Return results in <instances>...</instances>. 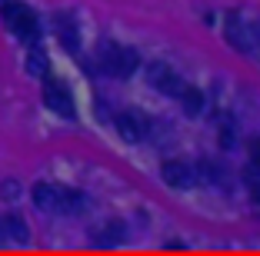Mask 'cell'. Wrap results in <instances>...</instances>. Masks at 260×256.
<instances>
[{"instance_id":"1","label":"cell","mask_w":260,"mask_h":256,"mask_svg":"<svg viewBox=\"0 0 260 256\" xmlns=\"http://www.w3.org/2000/svg\"><path fill=\"white\" fill-rule=\"evenodd\" d=\"M0 17H4V23L10 27V33H14L17 40H27V44L37 40V17L23 7V4L4 0V4H0Z\"/></svg>"},{"instance_id":"2","label":"cell","mask_w":260,"mask_h":256,"mask_svg":"<svg viewBox=\"0 0 260 256\" xmlns=\"http://www.w3.org/2000/svg\"><path fill=\"white\" fill-rule=\"evenodd\" d=\"M137 53L130 50V47H117V44H107L100 50V70L110 77H130L137 70Z\"/></svg>"},{"instance_id":"3","label":"cell","mask_w":260,"mask_h":256,"mask_svg":"<svg viewBox=\"0 0 260 256\" xmlns=\"http://www.w3.org/2000/svg\"><path fill=\"white\" fill-rule=\"evenodd\" d=\"M223 40H227L234 50H240V53H250L253 47H257V33H253V27L244 20L240 14H230L227 20H223Z\"/></svg>"},{"instance_id":"4","label":"cell","mask_w":260,"mask_h":256,"mask_svg":"<svg viewBox=\"0 0 260 256\" xmlns=\"http://www.w3.org/2000/svg\"><path fill=\"white\" fill-rule=\"evenodd\" d=\"M147 80H150V87H157V90L167 93V97H177V93L184 90V80H180L164 60H153L150 67H147Z\"/></svg>"},{"instance_id":"5","label":"cell","mask_w":260,"mask_h":256,"mask_svg":"<svg viewBox=\"0 0 260 256\" xmlns=\"http://www.w3.org/2000/svg\"><path fill=\"white\" fill-rule=\"evenodd\" d=\"M160 176L167 187L174 190H190L193 183H197V173H193V166L184 163V160H167V163L160 166Z\"/></svg>"},{"instance_id":"6","label":"cell","mask_w":260,"mask_h":256,"mask_svg":"<svg viewBox=\"0 0 260 256\" xmlns=\"http://www.w3.org/2000/svg\"><path fill=\"white\" fill-rule=\"evenodd\" d=\"M44 103L54 113H60V117H74V97H70V90L60 80H47L44 83Z\"/></svg>"},{"instance_id":"7","label":"cell","mask_w":260,"mask_h":256,"mask_svg":"<svg viewBox=\"0 0 260 256\" xmlns=\"http://www.w3.org/2000/svg\"><path fill=\"white\" fill-rule=\"evenodd\" d=\"M60 190L63 187H54V183H37V187L30 190L34 206L44 210V213H60Z\"/></svg>"},{"instance_id":"8","label":"cell","mask_w":260,"mask_h":256,"mask_svg":"<svg viewBox=\"0 0 260 256\" xmlns=\"http://www.w3.org/2000/svg\"><path fill=\"white\" fill-rule=\"evenodd\" d=\"M123 236H127V230H123V223L120 220H107L104 226H97L90 233V240H93V246H120L123 243Z\"/></svg>"},{"instance_id":"9","label":"cell","mask_w":260,"mask_h":256,"mask_svg":"<svg viewBox=\"0 0 260 256\" xmlns=\"http://www.w3.org/2000/svg\"><path fill=\"white\" fill-rule=\"evenodd\" d=\"M114 127H117V133H120V140H127V143H140V140H144V123H140L134 113H117Z\"/></svg>"},{"instance_id":"10","label":"cell","mask_w":260,"mask_h":256,"mask_svg":"<svg viewBox=\"0 0 260 256\" xmlns=\"http://www.w3.org/2000/svg\"><path fill=\"white\" fill-rule=\"evenodd\" d=\"M0 233L10 236L14 243H27V240H30V226H27V220H23V216L10 213V216L0 220Z\"/></svg>"},{"instance_id":"11","label":"cell","mask_w":260,"mask_h":256,"mask_svg":"<svg viewBox=\"0 0 260 256\" xmlns=\"http://www.w3.org/2000/svg\"><path fill=\"white\" fill-rule=\"evenodd\" d=\"M54 27H57V37H60V44L67 47V50H77V23L70 20L67 14H57V17H54Z\"/></svg>"},{"instance_id":"12","label":"cell","mask_w":260,"mask_h":256,"mask_svg":"<svg viewBox=\"0 0 260 256\" xmlns=\"http://www.w3.org/2000/svg\"><path fill=\"white\" fill-rule=\"evenodd\" d=\"M177 97H180V103H184L187 117H200V110H204V93H200L197 87H187L184 83V90L177 93Z\"/></svg>"},{"instance_id":"13","label":"cell","mask_w":260,"mask_h":256,"mask_svg":"<svg viewBox=\"0 0 260 256\" xmlns=\"http://www.w3.org/2000/svg\"><path fill=\"white\" fill-rule=\"evenodd\" d=\"M87 200L77 190H60V213H84Z\"/></svg>"},{"instance_id":"14","label":"cell","mask_w":260,"mask_h":256,"mask_svg":"<svg viewBox=\"0 0 260 256\" xmlns=\"http://www.w3.org/2000/svg\"><path fill=\"white\" fill-rule=\"evenodd\" d=\"M47 70H50L47 53L40 50V47H34V50L27 53V74H30V77H47Z\"/></svg>"},{"instance_id":"15","label":"cell","mask_w":260,"mask_h":256,"mask_svg":"<svg viewBox=\"0 0 260 256\" xmlns=\"http://www.w3.org/2000/svg\"><path fill=\"white\" fill-rule=\"evenodd\" d=\"M250 166H253V173H260V140L250 143Z\"/></svg>"},{"instance_id":"16","label":"cell","mask_w":260,"mask_h":256,"mask_svg":"<svg viewBox=\"0 0 260 256\" xmlns=\"http://www.w3.org/2000/svg\"><path fill=\"white\" fill-rule=\"evenodd\" d=\"M17 193H20V187H17L14 180H7V183H4V200H17Z\"/></svg>"},{"instance_id":"17","label":"cell","mask_w":260,"mask_h":256,"mask_svg":"<svg viewBox=\"0 0 260 256\" xmlns=\"http://www.w3.org/2000/svg\"><path fill=\"white\" fill-rule=\"evenodd\" d=\"M234 143H237V140H234V130H220V147H227V150H230Z\"/></svg>"},{"instance_id":"18","label":"cell","mask_w":260,"mask_h":256,"mask_svg":"<svg viewBox=\"0 0 260 256\" xmlns=\"http://www.w3.org/2000/svg\"><path fill=\"white\" fill-rule=\"evenodd\" d=\"M250 200H257V206H260V183H250Z\"/></svg>"}]
</instances>
